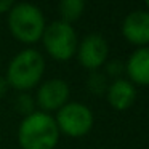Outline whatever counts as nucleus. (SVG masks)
Instances as JSON below:
<instances>
[{
  "mask_svg": "<svg viewBox=\"0 0 149 149\" xmlns=\"http://www.w3.org/2000/svg\"><path fill=\"white\" fill-rule=\"evenodd\" d=\"M45 72V58L36 48H24L11 58L7 68L8 87L18 91H29L40 84Z\"/></svg>",
  "mask_w": 149,
  "mask_h": 149,
  "instance_id": "nucleus-2",
  "label": "nucleus"
},
{
  "mask_svg": "<svg viewBox=\"0 0 149 149\" xmlns=\"http://www.w3.org/2000/svg\"><path fill=\"white\" fill-rule=\"evenodd\" d=\"M13 5H15V2H11V0H0V15L8 13Z\"/></svg>",
  "mask_w": 149,
  "mask_h": 149,
  "instance_id": "nucleus-15",
  "label": "nucleus"
},
{
  "mask_svg": "<svg viewBox=\"0 0 149 149\" xmlns=\"http://www.w3.org/2000/svg\"><path fill=\"white\" fill-rule=\"evenodd\" d=\"M69 95H71V88H69L68 82L64 79L53 77L37 85L34 100L39 106V111L50 114L53 111L61 109L69 101Z\"/></svg>",
  "mask_w": 149,
  "mask_h": 149,
  "instance_id": "nucleus-7",
  "label": "nucleus"
},
{
  "mask_svg": "<svg viewBox=\"0 0 149 149\" xmlns=\"http://www.w3.org/2000/svg\"><path fill=\"white\" fill-rule=\"evenodd\" d=\"M58 8H59V15H61V21L71 24L84 15L85 2L84 0H63V2H59Z\"/></svg>",
  "mask_w": 149,
  "mask_h": 149,
  "instance_id": "nucleus-11",
  "label": "nucleus"
},
{
  "mask_svg": "<svg viewBox=\"0 0 149 149\" xmlns=\"http://www.w3.org/2000/svg\"><path fill=\"white\" fill-rule=\"evenodd\" d=\"M15 109L21 114V116H29L36 111V100L31 93L27 91H19L15 98Z\"/></svg>",
  "mask_w": 149,
  "mask_h": 149,
  "instance_id": "nucleus-12",
  "label": "nucleus"
},
{
  "mask_svg": "<svg viewBox=\"0 0 149 149\" xmlns=\"http://www.w3.org/2000/svg\"><path fill=\"white\" fill-rule=\"evenodd\" d=\"M45 16L34 3H15L8 11V29L11 36L23 43H36L42 39L45 31Z\"/></svg>",
  "mask_w": 149,
  "mask_h": 149,
  "instance_id": "nucleus-3",
  "label": "nucleus"
},
{
  "mask_svg": "<svg viewBox=\"0 0 149 149\" xmlns=\"http://www.w3.org/2000/svg\"><path fill=\"white\" fill-rule=\"evenodd\" d=\"M106 98L111 107H114L116 111H125L135 103L136 88L128 79H116L107 85Z\"/></svg>",
  "mask_w": 149,
  "mask_h": 149,
  "instance_id": "nucleus-9",
  "label": "nucleus"
},
{
  "mask_svg": "<svg viewBox=\"0 0 149 149\" xmlns=\"http://www.w3.org/2000/svg\"><path fill=\"white\" fill-rule=\"evenodd\" d=\"M107 55H109V43L98 32L87 34L79 42L75 52L79 63L90 72L103 68L107 61Z\"/></svg>",
  "mask_w": 149,
  "mask_h": 149,
  "instance_id": "nucleus-6",
  "label": "nucleus"
},
{
  "mask_svg": "<svg viewBox=\"0 0 149 149\" xmlns=\"http://www.w3.org/2000/svg\"><path fill=\"white\" fill-rule=\"evenodd\" d=\"M7 91H8V82L5 77L0 75V98H3L7 95Z\"/></svg>",
  "mask_w": 149,
  "mask_h": 149,
  "instance_id": "nucleus-16",
  "label": "nucleus"
},
{
  "mask_svg": "<svg viewBox=\"0 0 149 149\" xmlns=\"http://www.w3.org/2000/svg\"><path fill=\"white\" fill-rule=\"evenodd\" d=\"M144 5H146V10H149V0H148V2H146Z\"/></svg>",
  "mask_w": 149,
  "mask_h": 149,
  "instance_id": "nucleus-17",
  "label": "nucleus"
},
{
  "mask_svg": "<svg viewBox=\"0 0 149 149\" xmlns=\"http://www.w3.org/2000/svg\"><path fill=\"white\" fill-rule=\"evenodd\" d=\"M59 135L55 117L42 111L23 117L16 133L21 149H55Z\"/></svg>",
  "mask_w": 149,
  "mask_h": 149,
  "instance_id": "nucleus-1",
  "label": "nucleus"
},
{
  "mask_svg": "<svg viewBox=\"0 0 149 149\" xmlns=\"http://www.w3.org/2000/svg\"><path fill=\"white\" fill-rule=\"evenodd\" d=\"M106 68V77H112V80L120 79V75L125 74V63L119 61V59H112V61H106L104 64Z\"/></svg>",
  "mask_w": 149,
  "mask_h": 149,
  "instance_id": "nucleus-14",
  "label": "nucleus"
},
{
  "mask_svg": "<svg viewBox=\"0 0 149 149\" xmlns=\"http://www.w3.org/2000/svg\"><path fill=\"white\" fill-rule=\"evenodd\" d=\"M53 117L59 133H64L72 138H80L87 135L95 123L93 111L87 104L77 101H68L61 109L56 111V116Z\"/></svg>",
  "mask_w": 149,
  "mask_h": 149,
  "instance_id": "nucleus-5",
  "label": "nucleus"
},
{
  "mask_svg": "<svg viewBox=\"0 0 149 149\" xmlns=\"http://www.w3.org/2000/svg\"><path fill=\"white\" fill-rule=\"evenodd\" d=\"M107 85L109 84H107L106 74H103V72H100V71L90 72V75H88V79H87V87L91 93H95V95L106 93Z\"/></svg>",
  "mask_w": 149,
  "mask_h": 149,
  "instance_id": "nucleus-13",
  "label": "nucleus"
},
{
  "mask_svg": "<svg viewBox=\"0 0 149 149\" xmlns=\"http://www.w3.org/2000/svg\"><path fill=\"white\" fill-rule=\"evenodd\" d=\"M122 36L128 43L149 47V10H133L122 21Z\"/></svg>",
  "mask_w": 149,
  "mask_h": 149,
  "instance_id": "nucleus-8",
  "label": "nucleus"
},
{
  "mask_svg": "<svg viewBox=\"0 0 149 149\" xmlns=\"http://www.w3.org/2000/svg\"><path fill=\"white\" fill-rule=\"evenodd\" d=\"M42 43L45 52L58 61H68L75 56L79 45V37L74 26L61 19L52 21L45 26L42 36Z\"/></svg>",
  "mask_w": 149,
  "mask_h": 149,
  "instance_id": "nucleus-4",
  "label": "nucleus"
},
{
  "mask_svg": "<svg viewBox=\"0 0 149 149\" xmlns=\"http://www.w3.org/2000/svg\"><path fill=\"white\" fill-rule=\"evenodd\" d=\"M125 74L133 85H149V47H139L125 61Z\"/></svg>",
  "mask_w": 149,
  "mask_h": 149,
  "instance_id": "nucleus-10",
  "label": "nucleus"
}]
</instances>
